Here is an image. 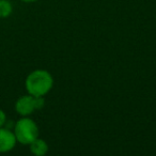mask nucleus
Here are the masks:
<instances>
[{
    "mask_svg": "<svg viewBox=\"0 0 156 156\" xmlns=\"http://www.w3.org/2000/svg\"><path fill=\"white\" fill-rule=\"evenodd\" d=\"M54 78L46 69H34L25 80V88L28 94L32 96H44L51 90Z\"/></svg>",
    "mask_w": 156,
    "mask_h": 156,
    "instance_id": "obj_1",
    "label": "nucleus"
},
{
    "mask_svg": "<svg viewBox=\"0 0 156 156\" xmlns=\"http://www.w3.org/2000/svg\"><path fill=\"white\" fill-rule=\"evenodd\" d=\"M14 135L18 143L29 145L33 140L39 138V127L37 123L29 117H22L15 122L13 128Z\"/></svg>",
    "mask_w": 156,
    "mask_h": 156,
    "instance_id": "obj_2",
    "label": "nucleus"
},
{
    "mask_svg": "<svg viewBox=\"0 0 156 156\" xmlns=\"http://www.w3.org/2000/svg\"><path fill=\"white\" fill-rule=\"evenodd\" d=\"M35 110H37V96L27 94L20 96L15 102V111L20 117H30Z\"/></svg>",
    "mask_w": 156,
    "mask_h": 156,
    "instance_id": "obj_3",
    "label": "nucleus"
},
{
    "mask_svg": "<svg viewBox=\"0 0 156 156\" xmlns=\"http://www.w3.org/2000/svg\"><path fill=\"white\" fill-rule=\"evenodd\" d=\"M17 140L14 132L5 126L0 127V153H8L15 147Z\"/></svg>",
    "mask_w": 156,
    "mask_h": 156,
    "instance_id": "obj_4",
    "label": "nucleus"
},
{
    "mask_svg": "<svg viewBox=\"0 0 156 156\" xmlns=\"http://www.w3.org/2000/svg\"><path fill=\"white\" fill-rule=\"evenodd\" d=\"M30 152L35 156H44L48 152V144L43 139L37 138L29 144Z\"/></svg>",
    "mask_w": 156,
    "mask_h": 156,
    "instance_id": "obj_5",
    "label": "nucleus"
},
{
    "mask_svg": "<svg viewBox=\"0 0 156 156\" xmlns=\"http://www.w3.org/2000/svg\"><path fill=\"white\" fill-rule=\"evenodd\" d=\"M13 12V5L9 0H0V18H7Z\"/></svg>",
    "mask_w": 156,
    "mask_h": 156,
    "instance_id": "obj_6",
    "label": "nucleus"
},
{
    "mask_svg": "<svg viewBox=\"0 0 156 156\" xmlns=\"http://www.w3.org/2000/svg\"><path fill=\"white\" fill-rule=\"evenodd\" d=\"M5 123H7V115L2 109H0V127L5 126Z\"/></svg>",
    "mask_w": 156,
    "mask_h": 156,
    "instance_id": "obj_7",
    "label": "nucleus"
},
{
    "mask_svg": "<svg viewBox=\"0 0 156 156\" xmlns=\"http://www.w3.org/2000/svg\"><path fill=\"white\" fill-rule=\"evenodd\" d=\"M22 2H25V3H32V2H35L37 0H20Z\"/></svg>",
    "mask_w": 156,
    "mask_h": 156,
    "instance_id": "obj_8",
    "label": "nucleus"
}]
</instances>
